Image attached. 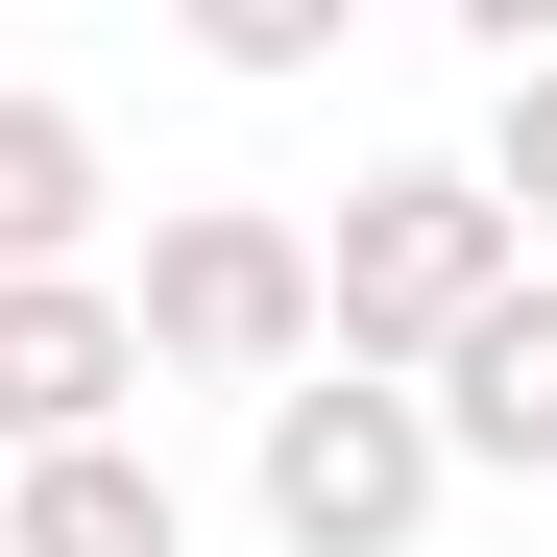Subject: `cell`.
Listing matches in <instances>:
<instances>
[{
	"instance_id": "6",
	"label": "cell",
	"mask_w": 557,
	"mask_h": 557,
	"mask_svg": "<svg viewBox=\"0 0 557 557\" xmlns=\"http://www.w3.org/2000/svg\"><path fill=\"white\" fill-rule=\"evenodd\" d=\"M0 557H195V509H170V460L146 436H73L0 485Z\"/></svg>"
},
{
	"instance_id": "4",
	"label": "cell",
	"mask_w": 557,
	"mask_h": 557,
	"mask_svg": "<svg viewBox=\"0 0 557 557\" xmlns=\"http://www.w3.org/2000/svg\"><path fill=\"white\" fill-rule=\"evenodd\" d=\"M412 412H436V485H460V460H485V485H533V460H557V267H509V292L412 363Z\"/></svg>"
},
{
	"instance_id": "8",
	"label": "cell",
	"mask_w": 557,
	"mask_h": 557,
	"mask_svg": "<svg viewBox=\"0 0 557 557\" xmlns=\"http://www.w3.org/2000/svg\"><path fill=\"white\" fill-rule=\"evenodd\" d=\"M509 243H557V49H509V122H485V170H460Z\"/></svg>"
},
{
	"instance_id": "2",
	"label": "cell",
	"mask_w": 557,
	"mask_h": 557,
	"mask_svg": "<svg viewBox=\"0 0 557 557\" xmlns=\"http://www.w3.org/2000/svg\"><path fill=\"white\" fill-rule=\"evenodd\" d=\"M122 339L170 363V388H243V412H267V388L315 363V219H267V195H195V219L146 243Z\"/></svg>"
},
{
	"instance_id": "7",
	"label": "cell",
	"mask_w": 557,
	"mask_h": 557,
	"mask_svg": "<svg viewBox=\"0 0 557 557\" xmlns=\"http://www.w3.org/2000/svg\"><path fill=\"white\" fill-rule=\"evenodd\" d=\"M73 243H98V122H73V98H25V73H0V292H49Z\"/></svg>"
},
{
	"instance_id": "5",
	"label": "cell",
	"mask_w": 557,
	"mask_h": 557,
	"mask_svg": "<svg viewBox=\"0 0 557 557\" xmlns=\"http://www.w3.org/2000/svg\"><path fill=\"white\" fill-rule=\"evenodd\" d=\"M122 388H146V339H122V292H98V267L0 292V460H73V436H122Z\"/></svg>"
},
{
	"instance_id": "1",
	"label": "cell",
	"mask_w": 557,
	"mask_h": 557,
	"mask_svg": "<svg viewBox=\"0 0 557 557\" xmlns=\"http://www.w3.org/2000/svg\"><path fill=\"white\" fill-rule=\"evenodd\" d=\"M485 292H509V219L460 195V170H363L315 219V363H363V388H412Z\"/></svg>"
},
{
	"instance_id": "3",
	"label": "cell",
	"mask_w": 557,
	"mask_h": 557,
	"mask_svg": "<svg viewBox=\"0 0 557 557\" xmlns=\"http://www.w3.org/2000/svg\"><path fill=\"white\" fill-rule=\"evenodd\" d=\"M243 485H267V533H292V557H412V533H436V412L363 388V363H292Z\"/></svg>"
}]
</instances>
